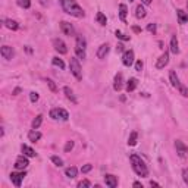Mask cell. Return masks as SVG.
<instances>
[{
	"label": "cell",
	"instance_id": "46",
	"mask_svg": "<svg viewBox=\"0 0 188 188\" xmlns=\"http://www.w3.org/2000/svg\"><path fill=\"white\" fill-rule=\"evenodd\" d=\"M141 3L144 6H149V5H151V0H141Z\"/></svg>",
	"mask_w": 188,
	"mask_h": 188
},
{
	"label": "cell",
	"instance_id": "23",
	"mask_svg": "<svg viewBox=\"0 0 188 188\" xmlns=\"http://www.w3.org/2000/svg\"><path fill=\"white\" fill-rule=\"evenodd\" d=\"M145 9H144V5H138L137 6V9H135V16L138 18V19H143L145 18Z\"/></svg>",
	"mask_w": 188,
	"mask_h": 188
},
{
	"label": "cell",
	"instance_id": "8",
	"mask_svg": "<svg viewBox=\"0 0 188 188\" xmlns=\"http://www.w3.org/2000/svg\"><path fill=\"white\" fill-rule=\"evenodd\" d=\"M122 63H124L125 66H131V65L134 63V52H132V50H126V52H124Z\"/></svg>",
	"mask_w": 188,
	"mask_h": 188
},
{
	"label": "cell",
	"instance_id": "33",
	"mask_svg": "<svg viewBox=\"0 0 188 188\" xmlns=\"http://www.w3.org/2000/svg\"><path fill=\"white\" fill-rule=\"evenodd\" d=\"M16 3H18L21 8H24V9H28L29 6H31V0H16Z\"/></svg>",
	"mask_w": 188,
	"mask_h": 188
},
{
	"label": "cell",
	"instance_id": "6",
	"mask_svg": "<svg viewBox=\"0 0 188 188\" xmlns=\"http://www.w3.org/2000/svg\"><path fill=\"white\" fill-rule=\"evenodd\" d=\"M53 47L59 54H66L68 53L66 44L63 43V40H60V38H54L53 40Z\"/></svg>",
	"mask_w": 188,
	"mask_h": 188
},
{
	"label": "cell",
	"instance_id": "5",
	"mask_svg": "<svg viewBox=\"0 0 188 188\" xmlns=\"http://www.w3.org/2000/svg\"><path fill=\"white\" fill-rule=\"evenodd\" d=\"M25 175H27L25 169L21 170V172H12V174H10V181H12V184H13L15 187H21L22 179L25 178Z\"/></svg>",
	"mask_w": 188,
	"mask_h": 188
},
{
	"label": "cell",
	"instance_id": "44",
	"mask_svg": "<svg viewBox=\"0 0 188 188\" xmlns=\"http://www.w3.org/2000/svg\"><path fill=\"white\" fill-rule=\"evenodd\" d=\"M147 31L155 34L156 33V24H149V25H147Z\"/></svg>",
	"mask_w": 188,
	"mask_h": 188
},
{
	"label": "cell",
	"instance_id": "49",
	"mask_svg": "<svg viewBox=\"0 0 188 188\" xmlns=\"http://www.w3.org/2000/svg\"><path fill=\"white\" fill-rule=\"evenodd\" d=\"M19 93H21V88H15V90H13V96H18Z\"/></svg>",
	"mask_w": 188,
	"mask_h": 188
},
{
	"label": "cell",
	"instance_id": "25",
	"mask_svg": "<svg viewBox=\"0 0 188 188\" xmlns=\"http://www.w3.org/2000/svg\"><path fill=\"white\" fill-rule=\"evenodd\" d=\"M41 124H43V115H38V116H35V118L33 119L31 126H33V130H38Z\"/></svg>",
	"mask_w": 188,
	"mask_h": 188
},
{
	"label": "cell",
	"instance_id": "32",
	"mask_svg": "<svg viewBox=\"0 0 188 188\" xmlns=\"http://www.w3.org/2000/svg\"><path fill=\"white\" fill-rule=\"evenodd\" d=\"M52 63H53L54 66H59L60 69H63V68H65V63H63V60H62V59H59V58H53V59H52Z\"/></svg>",
	"mask_w": 188,
	"mask_h": 188
},
{
	"label": "cell",
	"instance_id": "19",
	"mask_svg": "<svg viewBox=\"0 0 188 188\" xmlns=\"http://www.w3.org/2000/svg\"><path fill=\"white\" fill-rule=\"evenodd\" d=\"M169 79H170V84H172L175 88H178V85L181 84V82H179L178 75H176L175 71H170V72H169Z\"/></svg>",
	"mask_w": 188,
	"mask_h": 188
},
{
	"label": "cell",
	"instance_id": "18",
	"mask_svg": "<svg viewBox=\"0 0 188 188\" xmlns=\"http://www.w3.org/2000/svg\"><path fill=\"white\" fill-rule=\"evenodd\" d=\"M170 52L174 54L179 53V47H178V40H176V35H172L170 38Z\"/></svg>",
	"mask_w": 188,
	"mask_h": 188
},
{
	"label": "cell",
	"instance_id": "1",
	"mask_svg": "<svg viewBox=\"0 0 188 188\" xmlns=\"http://www.w3.org/2000/svg\"><path fill=\"white\" fill-rule=\"evenodd\" d=\"M60 2V6H62L63 12H66L68 15L71 16H75V18H84L85 16V12L81 6H78V3L75 0H59Z\"/></svg>",
	"mask_w": 188,
	"mask_h": 188
},
{
	"label": "cell",
	"instance_id": "36",
	"mask_svg": "<svg viewBox=\"0 0 188 188\" xmlns=\"http://www.w3.org/2000/svg\"><path fill=\"white\" fill-rule=\"evenodd\" d=\"M178 90H179V93H181L184 97H188V88L185 87L184 84H179V85H178Z\"/></svg>",
	"mask_w": 188,
	"mask_h": 188
},
{
	"label": "cell",
	"instance_id": "42",
	"mask_svg": "<svg viewBox=\"0 0 188 188\" xmlns=\"http://www.w3.org/2000/svg\"><path fill=\"white\" fill-rule=\"evenodd\" d=\"M182 179H184V182L188 185V168L182 170Z\"/></svg>",
	"mask_w": 188,
	"mask_h": 188
},
{
	"label": "cell",
	"instance_id": "50",
	"mask_svg": "<svg viewBox=\"0 0 188 188\" xmlns=\"http://www.w3.org/2000/svg\"><path fill=\"white\" fill-rule=\"evenodd\" d=\"M40 3H41L43 6H47L48 5V0H40Z\"/></svg>",
	"mask_w": 188,
	"mask_h": 188
},
{
	"label": "cell",
	"instance_id": "43",
	"mask_svg": "<svg viewBox=\"0 0 188 188\" xmlns=\"http://www.w3.org/2000/svg\"><path fill=\"white\" fill-rule=\"evenodd\" d=\"M141 69H143V62H141V60H137V62H135V71L141 72Z\"/></svg>",
	"mask_w": 188,
	"mask_h": 188
},
{
	"label": "cell",
	"instance_id": "39",
	"mask_svg": "<svg viewBox=\"0 0 188 188\" xmlns=\"http://www.w3.org/2000/svg\"><path fill=\"white\" fill-rule=\"evenodd\" d=\"M88 187H91V182L88 179H84V181H81L78 184V188H88Z\"/></svg>",
	"mask_w": 188,
	"mask_h": 188
},
{
	"label": "cell",
	"instance_id": "4",
	"mask_svg": "<svg viewBox=\"0 0 188 188\" xmlns=\"http://www.w3.org/2000/svg\"><path fill=\"white\" fill-rule=\"evenodd\" d=\"M69 69H71V72L75 78H77L78 81L82 79V71H81V65L78 62V58H71V62H69Z\"/></svg>",
	"mask_w": 188,
	"mask_h": 188
},
{
	"label": "cell",
	"instance_id": "48",
	"mask_svg": "<svg viewBox=\"0 0 188 188\" xmlns=\"http://www.w3.org/2000/svg\"><path fill=\"white\" fill-rule=\"evenodd\" d=\"M132 31L134 33H141V28L140 27H132Z\"/></svg>",
	"mask_w": 188,
	"mask_h": 188
},
{
	"label": "cell",
	"instance_id": "22",
	"mask_svg": "<svg viewBox=\"0 0 188 188\" xmlns=\"http://www.w3.org/2000/svg\"><path fill=\"white\" fill-rule=\"evenodd\" d=\"M28 138L29 141H33V143H35V141H38L40 138H41V132H38L37 130H33L28 132Z\"/></svg>",
	"mask_w": 188,
	"mask_h": 188
},
{
	"label": "cell",
	"instance_id": "29",
	"mask_svg": "<svg viewBox=\"0 0 188 188\" xmlns=\"http://www.w3.org/2000/svg\"><path fill=\"white\" fill-rule=\"evenodd\" d=\"M137 138H138V132H137V131H132L130 134V138H128V145L137 144Z\"/></svg>",
	"mask_w": 188,
	"mask_h": 188
},
{
	"label": "cell",
	"instance_id": "24",
	"mask_svg": "<svg viewBox=\"0 0 188 188\" xmlns=\"http://www.w3.org/2000/svg\"><path fill=\"white\" fill-rule=\"evenodd\" d=\"M5 25H6V28L12 29V31H16V29L19 28V24H18L16 21H13V19H6L5 21Z\"/></svg>",
	"mask_w": 188,
	"mask_h": 188
},
{
	"label": "cell",
	"instance_id": "7",
	"mask_svg": "<svg viewBox=\"0 0 188 188\" xmlns=\"http://www.w3.org/2000/svg\"><path fill=\"white\" fill-rule=\"evenodd\" d=\"M60 31H62L65 35H69V37L75 34V28L72 27V24H69L66 21H62V22H60Z\"/></svg>",
	"mask_w": 188,
	"mask_h": 188
},
{
	"label": "cell",
	"instance_id": "14",
	"mask_svg": "<svg viewBox=\"0 0 188 188\" xmlns=\"http://www.w3.org/2000/svg\"><path fill=\"white\" fill-rule=\"evenodd\" d=\"M122 84H124L122 74L118 72L115 75V79H113V90H115V91H121V90H122Z\"/></svg>",
	"mask_w": 188,
	"mask_h": 188
},
{
	"label": "cell",
	"instance_id": "31",
	"mask_svg": "<svg viewBox=\"0 0 188 188\" xmlns=\"http://www.w3.org/2000/svg\"><path fill=\"white\" fill-rule=\"evenodd\" d=\"M50 160H52V162H53V163L56 165L58 168H60V166H63V160L60 159L59 156H52V157H50Z\"/></svg>",
	"mask_w": 188,
	"mask_h": 188
},
{
	"label": "cell",
	"instance_id": "41",
	"mask_svg": "<svg viewBox=\"0 0 188 188\" xmlns=\"http://www.w3.org/2000/svg\"><path fill=\"white\" fill-rule=\"evenodd\" d=\"M72 149H74V141H68L65 144V153H69Z\"/></svg>",
	"mask_w": 188,
	"mask_h": 188
},
{
	"label": "cell",
	"instance_id": "30",
	"mask_svg": "<svg viewBox=\"0 0 188 188\" xmlns=\"http://www.w3.org/2000/svg\"><path fill=\"white\" fill-rule=\"evenodd\" d=\"M115 35L118 37L119 40H122V41H130V35H125L124 33H121L119 29H116L115 31Z\"/></svg>",
	"mask_w": 188,
	"mask_h": 188
},
{
	"label": "cell",
	"instance_id": "53",
	"mask_svg": "<svg viewBox=\"0 0 188 188\" xmlns=\"http://www.w3.org/2000/svg\"><path fill=\"white\" fill-rule=\"evenodd\" d=\"M130 2H134V0H130Z\"/></svg>",
	"mask_w": 188,
	"mask_h": 188
},
{
	"label": "cell",
	"instance_id": "34",
	"mask_svg": "<svg viewBox=\"0 0 188 188\" xmlns=\"http://www.w3.org/2000/svg\"><path fill=\"white\" fill-rule=\"evenodd\" d=\"M59 115H60V119H62V121H68V119H69V113H68L65 109H62V107H59Z\"/></svg>",
	"mask_w": 188,
	"mask_h": 188
},
{
	"label": "cell",
	"instance_id": "13",
	"mask_svg": "<svg viewBox=\"0 0 188 188\" xmlns=\"http://www.w3.org/2000/svg\"><path fill=\"white\" fill-rule=\"evenodd\" d=\"M104 184H106L109 188H116L118 187V178H116L115 175L107 174V175H104Z\"/></svg>",
	"mask_w": 188,
	"mask_h": 188
},
{
	"label": "cell",
	"instance_id": "17",
	"mask_svg": "<svg viewBox=\"0 0 188 188\" xmlns=\"http://www.w3.org/2000/svg\"><path fill=\"white\" fill-rule=\"evenodd\" d=\"M176 16H178V22L181 25H184V24H187L188 22V13L185 12V10L178 9L176 10Z\"/></svg>",
	"mask_w": 188,
	"mask_h": 188
},
{
	"label": "cell",
	"instance_id": "28",
	"mask_svg": "<svg viewBox=\"0 0 188 188\" xmlns=\"http://www.w3.org/2000/svg\"><path fill=\"white\" fill-rule=\"evenodd\" d=\"M78 174V169L75 168V166H71V168H68L66 170H65V175H66L68 178H75Z\"/></svg>",
	"mask_w": 188,
	"mask_h": 188
},
{
	"label": "cell",
	"instance_id": "15",
	"mask_svg": "<svg viewBox=\"0 0 188 188\" xmlns=\"http://www.w3.org/2000/svg\"><path fill=\"white\" fill-rule=\"evenodd\" d=\"M109 53V44H101L100 47H99V50H97V58L99 59H104L106 58V54Z\"/></svg>",
	"mask_w": 188,
	"mask_h": 188
},
{
	"label": "cell",
	"instance_id": "45",
	"mask_svg": "<svg viewBox=\"0 0 188 188\" xmlns=\"http://www.w3.org/2000/svg\"><path fill=\"white\" fill-rule=\"evenodd\" d=\"M116 52H118V53H122V52H124V44L122 43L118 44V46H116Z\"/></svg>",
	"mask_w": 188,
	"mask_h": 188
},
{
	"label": "cell",
	"instance_id": "35",
	"mask_svg": "<svg viewBox=\"0 0 188 188\" xmlns=\"http://www.w3.org/2000/svg\"><path fill=\"white\" fill-rule=\"evenodd\" d=\"M50 118L52 119H60V115H59V107H54L50 110Z\"/></svg>",
	"mask_w": 188,
	"mask_h": 188
},
{
	"label": "cell",
	"instance_id": "26",
	"mask_svg": "<svg viewBox=\"0 0 188 188\" xmlns=\"http://www.w3.org/2000/svg\"><path fill=\"white\" fill-rule=\"evenodd\" d=\"M96 21H97V22H99L100 25H106V24H107V18H106V15L103 13V12H97Z\"/></svg>",
	"mask_w": 188,
	"mask_h": 188
},
{
	"label": "cell",
	"instance_id": "38",
	"mask_svg": "<svg viewBox=\"0 0 188 188\" xmlns=\"http://www.w3.org/2000/svg\"><path fill=\"white\" fill-rule=\"evenodd\" d=\"M40 96H38V93H35V91H31L29 93V100L33 101V103H35V101H38Z\"/></svg>",
	"mask_w": 188,
	"mask_h": 188
},
{
	"label": "cell",
	"instance_id": "2",
	"mask_svg": "<svg viewBox=\"0 0 188 188\" xmlns=\"http://www.w3.org/2000/svg\"><path fill=\"white\" fill-rule=\"evenodd\" d=\"M130 160H131V165H132L134 172L138 175V176H143V178L149 176V168H147V165L144 163V160L141 159L140 156L138 155H131Z\"/></svg>",
	"mask_w": 188,
	"mask_h": 188
},
{
	"label": "cell",
	"instance_id": "3",
	"mask_svg": "<svg viewBox=\"0 0 188 188\" xmlns=\"http://www.w3.org/2000/svg\"><path fill=\"white\" fill-rule=\"evenodd\" d=\"M85 47H87V41L82 35H77V44H75V53L78 59H85Z\"/></svg>",
	"mask_w": 188,
	"mask_h": 188
},
{
	"label": "cell",
	"instance_id": "16",
	"mask_svg": "<svg viewBox=\"0 0 188 188\" xmlns=\"http://www.w3.org/2000/svg\"><path fill=\"white\" fill-rule=\"evenodd\" d=\"M21 150H22V153H24L27 157H35V156H37L35 150L31 149V147H29V145H27V144H22V145H21Z\"/></svg>",
	"mask_w": 188,
	"mask_h": 188
},
{
	"label": "cell",
	"instance_id": "20",
	"mask_svg": "<svg viewBox=\"0 0 188 188\" xmlns=\"http://www.w3.org/2000/svg\"><path fill=\"white\" fill-rule=\"evenodd\" d=\"M126 13H128V8H126V5L121 3L119 5V18L122 22H126Z\"/></svg>",
	"mask_w": 188,
	"mask_h": 188
},
{
	"label": "cell",
	"instance_id": "37",
	"mask_svg": "<svg viewBox=\"0 0 188 188\" xmlns=\"http://www.w3.org/2000/svg\"><path fill=\"white\" fill-rule=\"evenodd\" d=\"M47 85H48V88H50L53 93L58 91V87H56V84H54L53 79H47Z\"/></svg>",
	"mask_w": 188,
	"mask_h": 188
},
{
	"label": "cell",
	"instance_id": "47",
	"mask_svg": "<svg viewBox=\"0 0 188 188\" xmlns=\"http://www.w3.org/2000/svg\"><path fill=\"white\" fill-rule=\"evenodd\" d=\"M132 185H134V187H137V188H143V184L138 182V181H135V182L132 184Z\"/></svg>",
	"mask_w": 188,
	"mask_h": 188
},
{
	"label": "cell",
	"instance_id": "10",
	"mask_svg": "<svg viewBox=\"0 0 188 188\" xmlns=\"http://www.w3.org/2000/svg\"><path fill=\"white\" fill-rule=\"evenodd\" d=\"M175 149H176V153H178L181 157H184V156L188 153V147L184 144L181 140H176V141H175Z\"/></svg>",
	"mask_w": 188,
	"mask_h": 188
},
{
	"label": "cell",
	"instance_id": "9",
	"mask_svg": "<svg viewBox=\"0 0 188 188\" xmlns=\"http://www.w3.org/2000/svg\"><path fill=\"white\" fill-rule=\"evenodd\" d=\"M28 165H29L28 163V159L25 157V155L24 156H19L18 159L15 160V168L18 169V170H24V169L27 168Z\"/></svg>",
	"mask_w": 188,
	"mask_h": 188
},
{
	"label": "cell",
	"instance_id": "51",
	"mask_svg": "<svg viewBox=\"0 0 188 188\" xmlns=\"http://www.w3.org/2000/svg\"><path fill=\"white\" fill-rule=\"evenodd\" d=\"M150 185H151V187H159V184L155 182V181H150Z\"/></svg>",
	"mask_w": 188,
	"mask_h": 188
},
{
	"label": "cell",
	"instance_id": "27",
	"mask_svg": "<svg viewBox=\"0 0 188 188\" xmlns=\"http://www.w3.org/2000/svg\"><path fill=\"white\" fill-rule=\"evenodd\" d=\"M63 93H65V96L69 99V100L72 101V103H77V99H75V96H74V91L71 90L69 87H65L63 88Z\"/></svg>",
	"mask_w": 188,
	"mask_h": 188
},
{
	"label": "cell",
	"instance_id": "11",
	"mask_svg": "<svg viewBox=\"0 0 188 188\" xmlns=\"http://www.w3.org/2000/svg\"><path fill=\"white\" fill-rule=\"evenodd\" d=\"M0 53H2L3 59H8V60H10V59H12V58L15 56L13 48L10 47V46H3V47L0 48Z\"/></svg>",
	"mask_w": 188,
	"mask_h": 188
},
{
	"label": "cell",
	"instance_id": "21",
	"mask_svg": "<svg viewBox=\"0 0 188 188\" xmlns=\"http://www.w3.org/2000/svg\"><path fill=\"white\" fill-rule=\"evenodd\" d=\"M137 84H138L137 78H130V79H128V82H126V91H128V93L134 91L135 88H137Z\"/></svg>",
	"mask_w": 188,
	"mask_h": 188
},
{
	"label": "cell",
	"instance_id": "40",
	"mask_svg": "<svg viewBox=\"0 0 188 188\" xmlns=\"http://www.w3.org/2000/svg\"><path fill=\"white\" fill-rule=\"evenodd\" d=\"M91 169H93V165L87 163V165H84V166L81 168V172H82V174H88V172H90Z\"/></svg>",
	"mask_w": 188,
	"mask_h": 188
},
{
	"label": "cell",
	"instance_id": "52",
	"mask_svg": "<svg viewBox=\"0 0 188 188\" xmlns=\"http://www.w3.org/2000/svg\"><path fill=\"white\" fill-rule=\"evenodd\" d=\"M187 9H188V2H187Z\"/></svg>",
	"mask_w": 188,
	"mask_h": 188
},
{
	"label": "cell",
	"instance_id": "12",
	"mask_svg": "<svg viewBox=\"0 0 188 188\" xmlns=\"http://www.w3.org/2000/svg\"><path fill=\"white\" fill-rule=\"evenodd\" d=\"M168 63H169V53H168V52H165V53L162 54L159 59H157V62H156V68H157V69H163Z\"/></svg>",
	"mask_w": 188,
	"mask_h": 188
}]
</instances>
